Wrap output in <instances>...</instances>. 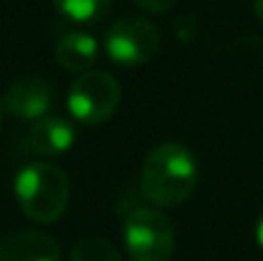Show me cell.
<instances>
[{
  "mask_svg": "<svg viewBox=\"0 0 263 261\" xmlns=\"http://www.w3.org/2000/svg\"><path fill=\"white\" fill-rule=\"evenodd\" d=\"M0 123H3V104H0Z\"/></svg>",
  "mask_w": 263,
  "mask_h": 261,
  "instance_id": "9a60e30c",
  "label": "cell"
},
{
  "mask_svg": "<svg viewBox=\"0 0 263 261\" xmlns=\"http://www.w3.org/2000/svg\"><path fill=\"white\" fill-rule=\"evenodd\" d=\"M97 46L95 37L88 32H67L55 44V60L69 72H88L97 60Z\"/></svg>",
  "mask_w": 263,
  "mask_h": 261,
  "instance_id": "9c48e42d",
  "label": "cell"
},
{
  "mask_svg": "<svg viewBox=\"0 0 263 261\" xmlns=\"http://www.w3.org/2000/svg\"><path fill=\"white\" fill-rule=\"evenodd\" d=\"M134 3L150 14H164L176 5V0H134Z\"/></svg>",
  "mask_w": 263,
  "mask_h": 261,
  "instance_id": "7c38bea8",
  "label": "cell"
},
{
  "mask_svg": "<svg viewBox=\"0 0 263 261\" xmlns=\"http://www.w3.org/2000/svg\"><path fill=\"white\" fill-rule=\"evenodd\" d=\"M159 42L162 37L153 21L141 16H127L116 21L106 30L104 49L114 63L134 67L155 58V53L159 51Z\"/></svg>",
  "mask_w": 263,
  "mask_h": 261,
  "instance_id": "5b68a950",
  "label": "cell"
},
{
  "mask_svg": "<svg viewBox=\"0 0 263 261\" xmlns=\"http://www.w3.org/2000/svg\"><path fill=\"white\" fill-rule=\"evenodd\" d=\"M0 261H60V248L49 234L16 231L0 243Z\"/></svg>",
  "mask_w": 263,
  "mask_h": 261,
  "instance_id": "ba28073f",
  "label": "cell"
},
{
  "mask_svg": "<svg viewBox=\"0 0 263 261\" xmlns=\"http://www.w3.org/2000/svg\"><path fill=\"white\" fill-rule=\"evenodd\" d=\"M125 248L132 261H171L176 234L164 213L155 208H136L125 220Z\"/></svg>",
  "mask_w": 263,
  "mask_h": 261,
  "instance_id": "3957f363",
  "label": "cell"
},
{
  "mask_svg": "<svg viewBox=\"0 0 263 261\" xmlns=\"http://www.w3.org/2000/svg\"><path fill=\"white\" fill-rule=\"evenodd\" d=\"M120 104V83L106 72H86L74 79L67 92V109L79 123L100 125Z\"/></svg>",
  "mask_w": 263,
  "mask_h": 261,
  "instance_id": "277c9868",
  "label": "cell"
},
{
  "mask_svg": "<svg viewBox=\"0 0 263 261\" xmlns=\"http://www.w3.org/2000/svg\"><path fill=\"white\" fill-rule=\"evenodd\" d=\"M256 243H259V248L263 250V213H261L259 222H256Z\"/></svg>",
  "mask_w": 263,
  "mask_h": 261,
  "instance_id": "4fadbf2b",
  "label": "cell"
},
{
  "mask_svg": "<svg viewBox=\"0 0 263 261\" xmlns=\"http://www.w3.org/2000/svg\"><path fill=\"white\" fill-rule=\"evenodd\" d=\"M72 261H123V257L106 238H83L74 245Z\"/></svg>",
  "mask_w": 263,
  "mask_h": 261,
  "instance_id": "8fae6325",
  "label": "cell"
},
{
  "mask_svg": "<svg viewBox=\"0 0 263 261\" xmlns=\"http://www.w3.org/2000/svg\"><path fill=\"white\" fill-rule=\"evenodd\" d=\"M28 146L40 155L67 153L77 141V127L63 116H44L28 129Z\"/></svg>",
  "mask_w": 263,
  "mask_h": 261,
  "instance_id": "52a82bcc",
  "label": "cell"
},
{
  "mask_svg": "<svg viewBox=\"0 0 263 261\" xmlns=\"http://www.w3.org/2000/svg\"><path fill=\"white\" fill-rule=\"evenodd\" d=\"M199 183L194 153L182 143H159L145 155L141 169V190L148 201L162 208L180 206L192 197Z\"/></svg>",
  "mask_w": 263,
  "mask_h": 261,
  "instance_id": "6da1fadb",
  "label": "cell"
},
{
  "mask_svg": "<svg viewBox=\"0 0 263 261\" xmlns=\"http://www.w3.org/2000/svg\"><path fill=\"white\" fill-rule=\"evenodd\" d=\"M53 104V88L40 77H23L7 88L3 109L21 120H40Z\"/></svg>",
  "mask_w": 263,
  "mask_h": 261,
  "instance_id": "8992f818",
  "label": "cell"
},
{
  "mask_svg": "<svg viewBox=\"0 0 263 261\" xmlns=\"http://www.w3.org/2000/svg\"><path fill=\"white\" fill-rule=\"evenodd\" d=\"M254 14H256V18H259L261 26H263V0H254Z\"/></svg>",
  "mask_w": 263,
  "mask_h": 261,
  "instance_id": "5bb4252c",
  "label": "cell"
},
{
  "mask_svg": "<svg viewBox=\"0 0 263 261\" xmlns=\"http://www.w3.org/2000/svg\"><path fill=\"white\" fill-rule=\"evenodd\" d=\"M14 197L18 208L40 225H51L65 213L69 201V180L60 166L32 162L14 178Z\"/></svg>",
  "mask_w": 263,
  "mask_h": 261,
  "instance_id": "7a4b0ae2",
  "label": "cell"
},
{
  "mask_svg": "<svg viewBox=\"0 0 263 261\" xmlns=\"http://www.w3.org/2000/svg\"><path fill=\"white\" fill-rule=\"evenodd\" d=\"M111 3L114 0H53L55 9L77 23H95L104 18Z\"/></svg>",
  "mask_w": 263,
  "mask_h": 261,
  "instance_id": "30bf717a",
  "label": "cell"
}]
</instances>
